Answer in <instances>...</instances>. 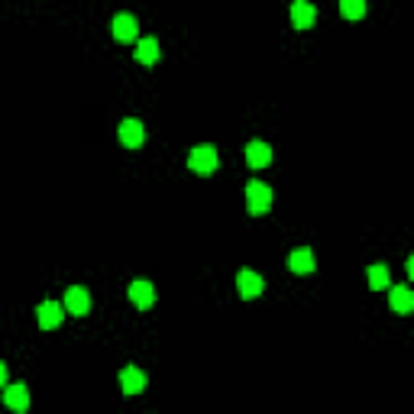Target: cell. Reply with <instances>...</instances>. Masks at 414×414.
Listing matches in <instances>:
<instances>
[{
	"label": "cell",
	"instance_id": "1",
	"mask_svg": "<svg viewBox=\"0 0 414 414\" xmlns=\"http://www.w3.org/2000/svg\"><path fill=\"white\" fill-rule=\"evenodd\" d=\"M268 207H272V188L262 182L246 184V211L253 217H259V214H268Z\"/></svg>",
	"mask_w": 414,
	"mask_h": 414
},
{
	"label": "cell",
	"instance_id": "2",
	"mask_svg": "<svg viewBox=\"0 0 414 414\" xmlns=\"http://www.w3.org/2000/svg\"><path fill=\"white\" fill-rule=\"evenodd\" d=\"M220 159H217V149L214 146H194L191 155H188V169L194 175H214Z\"/></svg>",
	"mask_w": 414,
	"mask_h": 414
},
{
	"label": "cell",
	"instance_id": "3",
	"mask_svg": "<svg viewBox=\"0 0 414 414\" xmlns=\"http://www.w3.org/2000/svg\"><path fill=\"white\" fill-rule=\"evenodd\" d=\"M237 288H239V298H259L262 292H266V282H262L259 272H253V268H239L237 276Z\"/></svg>",
	"mask_w": 414,
	"mask_h": 414
},
{
	"label": "cell",
	"instance_id": "4",
	"mask_svg": "<svg viewBox=\"0 0 414 414\" xmlns=\"http://www.w3.org/2000/svg\"><path fill=\"white\" fill-rule=\"evenodd\" d=\"M65 311L75 317H85L88 311H91V295H88V288H81V285H71L69 292H65Z\"/></svg>",
	"mask_w": 414,
	"mask_h": 414
},
{
	"label": "cell",
	"instance_id": "5",
	"mask_svg": "<svg viewBox=\"0 0 414 414\" xmlns=\"http://www.w3.org/2000/svg\"><path fill=\"white\" fill-rule=\"evenodd\" d=\"M317 23V7L311 0H295L292 4V26L295 30H311Z\"/></svg>",
	"mask_w": 414,
	"mask_h": 414
},
{
	"label": "cell",
	"instance_id": "6",
	"mask_svg": "<svg viewBox=\"0 0 414 414\" xmlns=\"http://www.w3.org/2000/svg\"><path fill=\"white\" fill-rule=\"evenodd\" d=\"M36 317H39V327L42 330H55L61 324V317H65V304H59V301H42Z\"/></svg>",
	"mask_w": 414,
	"mask_h": 414
},
{
	"label": "cell",
	"instance_id": "7",
	"mask_svg": "<svg viewBox=\"0 0 414 414\" xmlns=\"http://www.w3.org/2000/svg\"><path fill=\"white\" fill-rule=\"evenodd\" d=\"M117 133H120V143H123L126 149H139V146H143V139H146V130H143V123L133 120V117H130V120H123Z\"/></svg>",
	"mask_w": 414,
	"mask_h": 414
},
{
	"label": "cell",
	"instance_id": "8",
	"mask_svg": "<svg viewBox=\"0 0 414 414\" xmlns=\"http://www.w3.org/2000/svg\"><path fill=\"white\" fill-rule=\"evenodd\" d=\"M139 36V23L133 13H117L114 16V39L117 42H133Z\"/></svg>",
	"mask_w": 414,
	"mask_h": 414
},
{
	"label": "cell",
	"instance_id": "9",
	"mask_svg": "<svg viewBox=\"0 0 414 414\" xmlns=\"http://www.w3.org/2000/svg\"><path fill=\"white\" fill-rule=\"evenodd\" d=\"M288 268H292L295 276H311L317 268V259H314V253L311 249H292V256H288Z\"/></svg>",
	"mask_w": 414,
	"mask_h": 414
},
{
	"label": "cell",
	"instance_id": "10",
	"mask_svg": "<svg viewBox=\"0 0 414 414\" xmlns=\"http://www.w3.org/2000/svg\"><path fill=\"white\" fill-rule=\"evenodd\" d=\"M130 301L139 307V311H149V307L155 304V285L143 282V278H139V282H133L130 285Z\"/></svg>",
	"mask_w": 414,
	"mask_h": 414
},
{
	"label": "cell",
	"instance_id": "11",
	"mask_svg": "<svg viewBox=\"0 0 414 414\" xmlns=\"http://www.w3.org/2000/svg\"><path fill=\"white\" fill-rule=\"evenodd\" d=\"M4 405L10 411H26L30 408V389L26 385H4Z\"/></svg>",
	"mask_w": 414,
	"mask_h": 414
},
{
	"label": "cell",
	"instance_id": "12",
	"mask_svg": "<svg viewBox=\"0 0 414 414\" xmlns=\"http://www.w3.org/2000/svg\"><path fill=\"white\" fill-rule=\"evenodd\" d=\"M389 298H391V311L395 314H411L414 311V292L408 285H395L389 292Z\"/></svg>",
	"mask_w": 414,
	"mask_h": 414
},
{
	"label": "cell",
	"instance_id": "13",
	"mask_svg": "<svg viewBox=\"0 0 414 414\" xmlns=\"http://www.w3.org/2000/svg\"><path fill=\"white\" fill-rule=\"evenodd\" d=\"M246 162H249V169H266L268 162H272V146L253 139V143L246 146Z\"/></svg>",
	"mask_w": 414,
	"mask_h": 414
},
{
	"label": "cell",
	"instance_id": "14",
	"mask_svg": "<svg viewBox=\"0 0 414 414\" xmlns=\"http://www.w3.org/2000/svg\"><path fill=\"white\" fill-rule=\"evenodd\" d=\"M120 385H123V391H126V395H139V391L146 389V372H143V369H136V366H126L120 372Z\"/></svg>",
	"mask_w": 414,
	"mask_h": 414
},
{
	"label": "cell",
	"instance_id": "15",
	"mask_svg": "<svg viewBox=\"0 0 414 414\" xmlns=\"http://www.w3.org/2000/svg\"><path fill=\"white\" fill-rule=\"evenodd\" d=\"M159 42H155V36H146L136 42V61H143V65H155L159 61Z\"/></svg>",
	"mask_w": 414,
	"mask_h": 414
},
{
	"label": "cell",
	"instance_id": "16",
	"mask_svg": "<svg viewBox=\"0 0 414 414\" xmlns=\"http://www.w3.org/2000/svg\"><path fill=\"white\" fill-rule=\"evenodd\" d=\"M389 285H391L389 266H372L369 268V288H372V292H385Z\"/></svg>",
	"mask_w": 414,
	"mask_h": 414
},
{
	"label": "cell",
	"instance_id": "17",
	"mask_svg": "<svg viewBox=\"0 0 414 414\" xmlns=\"http://www.w3.org/2000/svg\"><path fill=\"white\" fill-rule=\"evenodd\" d=\"M340 13L346 20H362L366 16V0H340Z\"/></svg>",
	"mask_w": 414,
	"mask_h": 414
},
{
	"label": "cell",
	"instance_id": "18",
	"mask_svg": "<svg viewBox=\"0 0 414 414\" xmlns=\"http://www.w3.org/2000/svg\"><path fill=\"white\" fill-rule=\"evenodd\" d=\"M4 385H7V366L0 362V389H4Z\"/></svg>",
	"mask_w": 414,
	"mask_h": 414
}]
</instances>
